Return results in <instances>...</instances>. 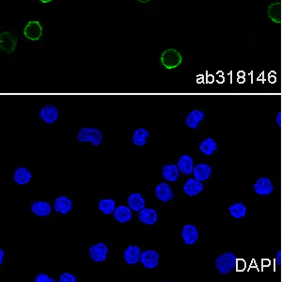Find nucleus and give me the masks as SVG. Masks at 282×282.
Instances as JSON below:
<instances>
[{
	"label": "nucleus",
	"instance_id": "obj_1",
	"mask_svg": "<svg viewBox=\"0 0 282 282\" xmlns=\"http://www.w3.org/2000/svg\"><path fill=\"white\" fill-rule=\"evenodd\" d=\"M237 259L232 252H226L215 260V267L221 275H228L236 267Z\"/></svg>",
	"mask_w": 282,
	"mask_h": 282
},
{
	"label": "nucleus",
	"instance_id": "obj_2",
	"mask_svg": "<svg viewBox=\"0 0 282 282\" xmlns=\"http://www.w3.org/2000/svg\"><path fill=\"white\" fill-rule=\"evenodd\" d=\"M79 142H91L94 146H99L103 143V134L98 128L83 127L77 134Z\"/></svg>",
	"mask_w": 282,
	"mask_h": 282
},
{
	"label": "nucleus",
	"instance_id": "obj_3",
	"mask_svg": "<svg viewBox=\"0 0 282 282\" xmlns=\"http://www.w3.org/2000/svg\"><path fill=\"white\" fill-rule=\"evenodd\" d=\"M183 57L175 49H168L161 56V63L167 69H174L182 63Z\"/></svg>",
	"mask_w": 282,
	"mask_h": 282
},
{
	"label": "nucleus",
	"instance_id": "obj_4",
	"mask_svg": "<svg viewBox=\"0 0 282 282\" xmlns=\"http://www.w3.org/2000/svg\"><path fill=\"white\" fill-rule=\"evenodd\" d=\"M108 254V248L106 244L97 243L90 248L91 259L95 263H103L107 260Z\"/></svg>",
	"mask_w": 282,
	"mask_h": 282
},
{
	"label": "nucleus",
	"instance_id": "obj_5",
	"mask_svg": "<svg viewBox=\"0 0 282 282\" xmlns=\"http://www.w3.org/2000/svg\"><path fill=\"white\" fill-rule=\"evenodd\" d=\"M140 263L145 268H155L159 264V254L157 251L152 249L145 250L141 253Z\"/></svg>",
	"mask_w": 282,
	"mask_h": 282
},
{
	"label": "nucleus",
	"instance_id": "obj_6",
	"mask_svg": "<svg viewBox=\"0 0 282 282\" xmlns=\"http://www.w3.org/2000/svg\"><path fill=\"white\" fill-rule=\"evenodd\" d=\"M17 45V40L14 35L8 31L2 32L0 35V48L5 53H13Z\"/></svg>",
	"mask_w": 282,
	"mask_h": 282
},
{
	"label": "nucleus",
	"instance_id": "obj_7",
	"mask_svg": "<svg viewBox=\"0 0 282 282\" xmlns=\"http://www.w3.org/2000/svg\"><path fill=\"white\" fill-rule=\"evenodd\" d=\"M254 191L257 195L268 196L273 193L274 186L267 177L259 178L254 184Z\"/></svg>",
	"mask_w": 282,
	"mask_h": 282
},
{
	"label": "nucleus",
	"instance_id": "obj_8",
	"mask_svg": "<svg viewBox=\"0 0 282 282\" xmlns=\"http://www.w3.org/2000/svg\"><path fill=\"white\" fill-rule=\"evenodd\" d=\"M183 241L188 245L196 244L199 239V230L193 224H188L182 228Z\"/></svg>",
	"mask_w": 282,
	"mask_h": 282
},
{
	"label": "nucleus",
	"instance_id": "obj_9",
	"mask_svg": "<svg viewBox=\"0 0 282 282\" xmlns=\"http://www.w3.org/2000/svg\"><path fill=\"white\" fill-rule=\"evenodd\" d=\"M141 249L138 245H129L123 253V259L129 265H135L140 262Z\"/></svg>",
	"mask_w": 282,
	"mask_h": 282
},
{
	"label": "nucleus",
	"instance_id": "obj_10",
	"mask_svg": "<svg viewBox=\"0 0 282 282\" xmlns=\"http://www.w3.org/2000/svg\"><path fill=\"white\" fill-rule=\"evenodd\" d=\"M39 115H40V119L44 122L48 124H52L57 121L59 117V112H58V109L55 106L47 105L40 109Z\"/></svg>",
	"mask_w": 282,
	"mask_h": 282
},
{
	"label": "nucleus",
	"instance_id": "obj_11",
	"mask_svg": "<svg viewBox=\"0 0 282 282\" xmlns=\"http://www.w3.org/2000/svg\"><path fill=\"white\" fill-rule=\"evenodd\" d=\"M24 35L28 40H37L42 35V27L38 21H30L24 29Z\"/></svg>",
	"mask_w": 282,
	"mask_h": 282
},
{
	"label": "nucleus",
	"instance_id": "obj_12",
	"mask_svg": "<svg viewBox=\"0 0 282 282\" xmlns=\"http://www.w3.org/2000/svg\"><path fill=\"white\" fill-rule=\"evenodd\" d=\"M155 196L162 202H168L174 198L172 189L168 183H160L155 188Z\"/></svg>",
	"mask_w": 282,
	"mask_h": 282
},
{
	"label": "nucleus",
	"instance_id": "obj_13",
	"mask_svg": "<svg viewBox=\"0 0 282 282\" xmlns=\"http://www.w3.org/2000/svg\"><path fill=\"white\" fill-rule=\"evenodd\" d=\"M203 188H204V186L202 182L197 180L196 178H191V179H188L186 182L183 189H184V192L189 197H195L199 195L200 193H202Z\"/></svg>",
	"mask_w": 282,
	"mask_h": 282
},
{
	"label": "nucleus",
	"instance_id": "obj_14",
	"mask_svg": "<svg viewBox=\"0 0 282 282\" xmlns=\"http://www.w3.org/2000/svg\"><path fill=\"white\" fill-rule=\"evenodd\" d=\"M55 211L61 215H67L73 209V202L66 196H59L54 203Z\"/></svg>",
	"mask_w": 282,
	"mask_h": 282
},
{
	"label": "nucleus",
	"instance_id": "obj_15",
	"mask_svg": "<svg viewBox=\"0 0 282 282\" xmlns=\"http://www.w3.org/2000/svg\"><path fill=\"white\" fill-rule=\"evenodd\" d=\"M139 221L145 225L151 226L154 225L158 220V214L154 209L144 208L139 212L138 215Z\"/></svg>",
	"mask_w": 282,
	"mask_h": 282
},
{
	"label": "nucleus",
	"instance_id": "obj_16",
	"mask_svg": "<svg viewBox=\"0 0 282 282\" xmlns=\"http://www.w3.org/2000/svg\"><path fill=\"white\" fill-rule=\"evenodd\" d=\"M177 166L181 171V173L185 175H191L195 169L194 160L188 154H183L177 163Z\"/></svg>",
	"mask_w": 282,
	"mask_h": 282
},
{
	"label": "nucleus",
	"instance_id": "obj_17",
	"mask_svg": "<svg viewBox=\"0 0 282 282\" xmlns=\"http://www.w3.org/2000/svg\"><path fill=\"white\" fill-rule=\"evenodd\" d=\"M180 169L178 168L177 165L174 164H169V165H165L162 169V176L163 178L169 182V183H174L180 176Z\"/></svg>",
	"mask_w": 282,
	"mask_h": 282
},
{
	"label": "nucleus",
	"instance_id": "obj_18",
	"mask_svg": "<svg viewBox=\"0 0 282 282\" xmlns=\"http://www.w3.org/2000/svg\"><path fill=\"white\" fill-rule=\"evenodd\" d=\"M193 175H194V178H196L197 180L201 182L207 181L212 175V168L211 166L205 163L198 164L197 166H195V169L193 170Z\"/></svg>",
	"mask_w": 282,
	"mask_h": 282
},
{
	"label": "nucleus",
	"instance_id": "obj_19",
	"mask_svg": "<svg viewBox=\"0 0 282 282\" xmlns=\"http://www.w3.org/2000/svg\"><path fill=\"white\" fill-rule=\"evenodd\" d=\"M31 212L40 217H45L52 212V206L46 202L37 201L31 204Z\"/></svg>",
	"mask_w": 282,
	"mask_h": 282
},
{
	"label": "nucleus",
	"instance_id": "obj_20",
	"mask_svg": "<svg viewBox=\"0 0 282 282\" xmlns=\"http://www.w3.org/2000/svg\"><path fill=\"white\" fill-rule=\"evenodd\" d=\"M203 120H204V113L202 110L195 109L188 114L186 120V124L190 129H197Z\"/></svg>",
	"mask_w": 282,
	"mask_h": 282
},
{
	"label": "nucleus",
	"instance_id": "obj_21",
	"mask_svg": "<svg viewBox=\"0 0 282 282\" xmlns=\"http://www.w3.org/2000/svg\"><path fill=\"white\" fill-rule=\"evenodd\" d=\"M114 218L120 223L129 222L133 218L131 208L129 206L120 205L119 207L116 208V210L114 212Z\"/></svg>",
	"mask_w": 282,
	"mask_h": 282
},
{
	"label": "nucleus",
	"instance_id": "obj_22",
	"mask_svg": "<svg viewBox=\"0 0 282 282\" xmlns=\"http://www.w3.org/2000/svg\"><path fill=\"white\" fill-rule=\"evenodd\" d=\"M127 203H128V206L131 208L132 211L138 212V213H139L142 209H144V208H145V205H146V202H145L144 198H143L142 195L139 194V193H133V194H131V195L128 197Z\"/></svg>",
	"mask_w": 282,
	"mask_h": 282
},
{
	"label": "nucleus",
	"instance_id": "obj_23",
	"mask_svg": "<svg viewBox=\"0 0 282 282\" xmlns=\"http://www.w3.org/2000/svg\"><path fill=\"white\" fill-rule=\"evenodd\" d=\"M32 178L31 172L25 167H19L14 171V182L19 186H25L30 182Z\"/></svg>",
	"mask_w": 282,
	"mask_h": 282
},
{
	"label": "nucleus",
	"instance_id": "obj_24",
	"mask_svg": "<svg viewBox=\"0 0 282 282\" xmlns=\"http://www.w3.org/2000/svg\"><path fill=\"white\" fill-rule=\"evenodd\" d=\"M148 130L145 128H137L133 134L132 136V141L135 146L137 147H143L147 144V139H148Z\"/></svg>",
	"mask_w": 282,
	"mask_h": 282
},
{
	"label": "nucleus",
	"instance_id": "obj_25",
	"mask_svg": "<svg viewBox=\"0 0 282 282\" xmlns=\"http://www.w3.org/2000/svg\"><path fill=\"white\" fill-rule=\"evenodd\" d=\"M217 143L213 137H207L200 144V150L207 156L214 154L217 150Z\"/></svg>",
	"mask_w": 282,
	"mask_h": 282
},
{
	"label": "nucleus",
	"instance_id": "obj_26",
	"mask_svg": "<svg viewBox=\"0 0 282 282\" xmlns=\"http://www.w3.org/2000/svg\"><path fill=\"white\" fill-rule=\"evenodd\" d=\"M228 213L233 218L241 219V218H244L246 215L247 209H246V207H245V205L244 203L237 202V203L231 204L228 207Z\"/></svg>",
	"mask_w": 282,
	"mask_h": 282
},
{
	"label": "nucleus",
	"instance_id": "obj_27",
	"mask_svg": "<svg viewBox=\"0 0 282 282\" xmlns=\"http://www.w3.org/2000/svg\"><path fill=\"white\" fill-rule=\"evenodd\" d=\"M98 208L104 215L114 214L116 210V202L112 199H103L99 202Z\"/></svg>",
	"mask_w": 282,
	"mask_h": 282
},
{
	"label": "nucleus",
	"instance_id": "obj_28",
	"mask_svg": "<svg viewBox=\"0 0 282 282\" xmlns=\"http://www.w3.org/2000/svg\"><path fill=\"white\" fill-rule=\"evenodd\" d=\"M267 14L270 17V19L277 23L280 24L282 22V5L280 2L278 3H273L269 6Z\"/></svg>",
	"mask_w": 282,
	"mask_h": 282
},
{
	"label": "nucleus",
	"instance_id": "obj_29",
	"mask_svg": "<svg viewBox=\"0 0 282 282\" xmlns=\"http://www.w3.org/2000/svg\"><path fill=\"white\" fill-rule=\"evenodd\" d=\"M59 282H76V278L75 275L71 274V273H62L59 277Z\"/></svg>",
	"mask_w": 282,
	"mask_h": 282
},
{
	"label": "nucleus",
	"instance_id": "obj_30",
	"mask_svg": "<svg viewBox=\"0 0 282 282\" xmlns=\"http://www.w3.org/2000/svg\"><path fill=\"white\" fill-rule=\"evenodd\" d=\"M35 282H55L54 279L50 278L47 274H43V273H40L39 275L36 276L35 280H34Z\"/></svg>",
	"mask_w": 282,
	"mask_h": 282
},
{
	"label": "nucleus",
	"instance_id": "obj_31",
	"mask_svg": "<svg viewBox=\"0 0 282 282\" xmlns=\"http://www.w3.org/2000/svg\"><path fill=\"white\" fill-rule=\"evenodd\" d=\"M282 251L279 250V251L277 252V256H276V259H275V262H276L277 265H279V266L282 264Z\"/></svg>",
	"mask_w": 282,
	"mask_h": 282
},
{
	"label": "nucleus",
	"instance_id": "obj_32",
	"mask_svg": "<svg viewBox=\"0 0 282 282\" xmlns=\"http://www.w3.org/2000/svg\"><path fill=\"white\" fill-rule=\"evenodd\" d=\"M277 123L279 126H282V112H279L277 115Z\"/></svg>",
	"mask_w": 282,
	"mask_h": 282
},
{
	"label": "nucleus",
	"instance_id": "obj_33",
	"mask_svg": "<svg viewBox=\"0 0 282 282\" xmlns=\"http://www.w3.org/2000/svg\"><path fill=\"white\" fill-rule=\"evenodd\" d=\"M4 258H5V252H4L3 249H0V264L3 263Z\"/></svg>",
	"mask_w": 282,
	"mask_h": 282
},
{
	"label": "nucleus",
	"instance_id": "obj_34",
	"mask_svg": "<svg viewBox=\"0 0 282 282\" xmlns=\"http://www.w3.org/2000/svg\"><path fill=\"white\" fill-rule=\"evenodd\" d=\"M41 3H49V2H51L52 0H40Z\"/></svg>",
	"mask_w": 282,
	"mask_h": 282
},
{
	"label": "nucleus",
	"instance_id": "obj_35",
	"mask_svg": "<svg viewBox=\"0 0 282 282\" xmlns=\"http://www.w3.org/2000/svg\"><path fill=\"white\" fill-rule=\"evenodd\" d=\"M140 3H147L149 1H150V0H138Z\"/></svg>",
	"mask_w": 282,
	"mask_h": 282
}]
</instances>
